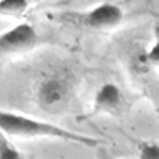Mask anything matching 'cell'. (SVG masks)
<instances>
[{
  "label": "cell",
  "mask_w": 159,
  "mask_h": 159,
  "mask_svg": "<svg viewBox=\"0 0 159 159\" xmlns=\"http://www.w3.org/2000/svg\"><path fill=\"white\" fill-rule=\"evenodd\" d=\"M78 96V75L69 66H54L39 75L33 101L41 113L63 116L71 111Z\"/></svg>",
  "instance_id": "6da1fadb"
},
{
  "label": "cell",
  "mask_w": 159,
  "mask_h": 159,
  "mask_svg": "<svg viewBox=\"0 0 159 159\" xmlns=\"http://www.w3.org/2000/svg\"><path fill=\"white\" fill-rule=\"evenodd\" d=\"M0 131L5 135H8L9 138H21V140L51 138V140H62V141L74 143L92 149L105 144L104 140L89 137L84 134L72 132L69 129L54 125L51 122L39 120L35 117L5 110V108H0Z\"/></svg>",
  "instance_id": "7a4b0ae2"
},
{
  "label": "cell",
  "mask_w": 159,
  "mask_h": 159,
  "mask_svg": "<svg viewBox=\"0 0 159 159\" xmlns=\"http://www.w3.org/2000/svg\"><path fill=\"white\" fill-rule=\"evenodd\" d=\"M125 18V9L113 2H102L93 8L83 11H60L50 14V20L53 21L89 32L114 30L123 23Z\"/></svg>",
  "instance_id": "3957f363"
},
{
  "label": "cell",
  "mask_w": 159,
  "mask_h": 159,
  "mask_svg": "<svg viewBox=\"0 0 159 159\" xmlns=\"http://www.w3.org/2000/svg\"><path fill=\"white\" fill-rule=\"evenodd\" d=\"M42 41L36 27L32 23L23 21L0 33V60L30 53Z\"/></svg>",
  "instance_id": "277c9868"
},
{
  "label": "cell",
  "mask_w": 159,
  "mask_h": 159,
  "mask_svg": "<svg viewBox=\"0 0 159 159\" xmlns=\"http://www.w3.org/2000/svg\"><path fill=\"white\" fill-rule=\"evenodd\" d=\"M129 107L128 96L119 84L116 83H104L96 90L93 98V105L90 113L80 117V120L92 119L95 116H120Z\"/></svg>",
  "instance_id": "5b68a950"
},
{
  "label": "cell",
  "mask_w": 159,
  "mask_h": 159,
  "mask_svg": "<svg viewBox=\"0 0 159 159\" xmlns=\"http://www.w3.org/2000/svg\"><path fill=\"white\" fill-rule=\"evenodd\" d=\"M32 0H0V18H23Z\"/></svg>",
  "instance_id": "8992f818"
},
{
  "label": "cell",
  "mask_w": 159,
  "mask_h": 159,
  "mask_svg": "<svg viewBox=\"0 0 159 159\" xmlns=\"http://www.w3.org/2000/svg\"><path fill=\"white\" fill-rule=\"evenodd\" d=\"M137 150L138 159H159V143L153 140H135L131 138Z\"/></svg>",
  "instance_id": "52a82bcc"
},
{
  "label": "cell",
  "mask_w": 159,
  "mask_h": 159,
  "mask_svg": "<svg viewBox=\"0 0 159 159\" xmlns=\"http://www.w3.org/2000/svg\"><path fill=\"white\" fill-rule=\"evenodd\" d=\"M0 159H32L24 152H21L8 135L0 131Z\"/></svg>",
  "instance_id": "ba28073f"
},
{
  "label": "cell",
  "mask_w": 159,
  "mask_h": 159,
  "mask_svg": "<svg viewBox=\"0 0 159 159\" xmlns=\"http://www.w3.org/2000/svg\"><path fill=\"white\" fill-rule=\"evenodd\" d=\"M144 59L147 65L150 68H155L159 71V24H156L155 27V32H153V44L152 47L146 51L144 54Z\"/></svg>",
  "instance_id": "9c48e42d"
},
{
  "label": "cell",
  "mask_w": 159,
  "mask_h": 159,
  "mask_svg": "<svg viewBox=\"0 0 159 159\" xmlns=\"http://www.w3.org/2000/svg\"><path fill=\"white\" fill-rule=\"evenodd\" d=\"M35 2H38V0H35Z\"/></svg>",
  "instance_id": "30bf717a"
}]
</instances>
